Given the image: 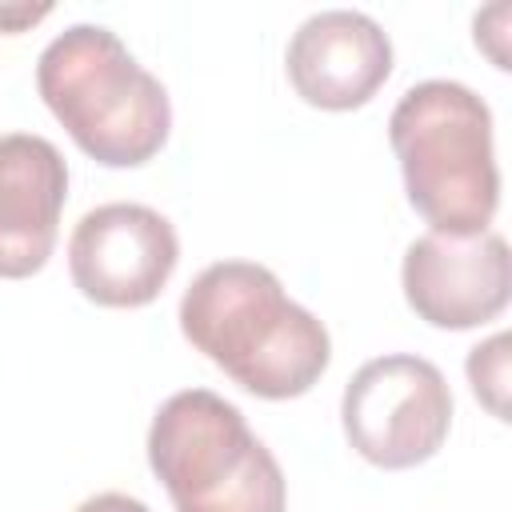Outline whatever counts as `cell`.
Masks as SVG:
<instances>
[{
    "mask_svg": "<svg viewBox=\"0 0 512 512\" xmlns=\"http://www.w3.org/2000/svg\"><path fill=\"white\" fill-rule=\"evenodd\" d=\"M180 332L260 400L304 396L332 360L328 328L252 260L208 264L180 300Z\"/></svg>",
    "mask_w": 512,
    "mask_h": 512,
    "instance_id": "1",
    "label": "cell"
},
{
    "mask_svg": "<svg viewBox=\"0 0 512 512\" xmlns=\"http://www.w3.org/2000/svg\"><path fill=\"white\" fill-rule=\"evenodd\" d=\"M36 92L76 148L104 168L148 164L172 128L164 84L100 24H72L40 52Z\"/></svg>",
    "mask_w": 512,
    "mask_h": 512,
    "instance_id": "2",
    "label": "cell"
},
{
    "mask_svg": "<svg viewBox=\"0 0 512 512\" xmlns=\"http://www.w3.org/2000/svg\"><path fill=\"white\" fill-rule=\"evenodd\" d=\"M408 204L440 236H480L500 208L488 104L456 80L412 84L388 116Z\"/></svg>",
    "mask_w": 512,
    "mask_h": 512,
    "instance_id": "3",
    "label": "cell"
},
{
    "mask_svg": "<svg viewBox=\"0 0 512 512\" xmlns=\"http://www.w3.org/2000/svg\"><path fill=\"white\" fill-rule=\"evenodd\" d=\"M148 464L176 512H284L288 484L244 412L208 388L168 396L148 428Z\"/></svg>",
    "mask_w": 512,
    "mask_h": 512,
    "instance_id": "4",
    "label": "cell"
},
{
    "mask_svg": "<svg viewBox=\"0 0 512 512\" xmlns=\"http://www.w3.org/2000/svg\"><path fill=\"white\" fill-rule=\"evenodd\" d=\"M340 420L356 456L400 472L444 448L452 428V392L432 360L392 352L356 368L340 400Z\"/></svg>",
    "mask_w": 512,
    "mask_h": 512,
    "instance_id": "5",
    "label": "cell"
},
{
    "mask_svg": "<svg viewBox=\"0 0 512 512\" xmlns=\"http://www.w3.org/2000/svg\"><path fill=\"white\" fill-rule=\"evenodd\" d=\"M180 240L168 216L148 204H100L68 236V272L100 308H144L172 280Z\"/></svg>",
    "mask_w": 512,
    "mask_h": 512,
    "instance_id": "6",
    "label": "cell"
},
{
    "mask_svg": "<svg viewBox=\"0 0 512 512\" xmlns=\"http://www.w3.org/2000/svg\"><path fill=\"white\" fill-rule=\"evenodd\" d=\"M400 284L408 308L424 324L448 332L480 328L496 320L512 296L508 240L492 228L480 236L424 232L404 252Z\"/></svg>",
    "mask_w": 512,
    "mask_h": 512,
    "instance_id": "7",
    "label": "cell"
},
{
    "mask_svg": "<svg viewBox=\"0 0 512 512\" xmlns=\"http://www.w3.org/2000/svg\"><path fill=\"white\" fill-rule=\"evenodd\" d=\"M284 68L304 104L352 112L368 104L392 76V40L372 16L328 8L292 32Z\"/></svg>",
    "mask_w": 512,
    "mask_h": 512,
    "instance_id": "8",
    "label": "cell"
},
{
    "mask_svg": "<svg viewBox=\"0 0 512 512\" xmlns=\"http://www.w3.org/2000/svg\"><path fill=\"white\" fill-rule=\"evenodd\" d=\"M68 164L60 148L32 132L0 136V280L40 272L60 236Z\"/></svg>",
    "mask_w": 512,
    "mask_h": 512,
    "instance_id": "9",
    "label": "cell"
},
{
    "mask_svg": "<svg viewBox=\"0 0 512 512\" xmlns=\"http://www.w3.org/2000/svg\"><path fill=\"white\" fill-rule=\"evenodd\" d=\"M464 368H468V384L480 396V404L496 420H508V336L496 332L484 344H476Z\"/></svg>",
    "mask_w": 512,
    "mask_h": 512,
    "instance_id": "10",
    "label": "cell"
},
{
    "mask_svg": "<svg viewBox=\"0 0 512 512\" xmlns=\"http://www.w3.org/2000/svg\"><path fill=\"white\" fill-rule=\"evenodd\" d=\"M76 512H152L144 500H136V496H128V492H96V496H88Z\"/></svg>",
    "mask_w": 512,
    "mask_h": 512,
    "instance_id": "11",
    "label": "cell"
},
{
    "mask_svg": "<svg viewBox=\"0 0 512 512\" xmlns=\"http://www.w3.org/2000/svg\"><path fill=\"white\" fill-rule=\"evenodd\" d=\"M52 8L44 4V8H0V28H12V32H20L24 24H36L40 16H48Z\"/></svg>",
    "mask_w": 512,
    "mask_h": 512,
    "instance_id": "12",
    "label": "cell"
}]
</instances>
